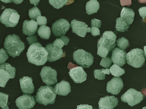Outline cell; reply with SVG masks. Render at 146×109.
I'll return each instance as SVG.
<instances>
[{
    "label": "cell",
    "instance_id": "cell-1",
    "mask_svg": "<svg viewBox=\"0 0 146 109\" xmlns=\"http://www.w3.org/2000/svg\"><path fill=\"white\" fill-rule=\"evenodd\" d=\"M28 61L36 66L43 65L48 60V53L40 43L30 45L26 53Z\"/></svg>",
    "mask_w": 146,
    "mask_h": 109
},
{
    "label": "cell",
    "instance_id": "cell-2",
    "mask_svg": "<svg viewBox=\"0 0 146 109\" xmlns=\"http://www.w3.org/2000/svg\"><path fill=\"white\" fill-rule=\"evenodd\" d=\"M25 48L24 43L16 34L8 35L5 39L4 48L7 54L13 58L19 56Z\"/></svg>",
    "mask_w": 146,
    "mask_h": 109
},
{
    "label": "cell",
    "instance_id": "cell-3",
    "mask_svg": "<svg viewBox=\"0 0 146 109\" xmlns=\"http://www.w3.org/2000/svg\"><path fill=\"white\" fill-rule=\"evenodd\" d=\"M56 93L51 86H42L37 90L36 95V101L39 104L47 106L54 104L56 98Z\"/></svg>",
    "mask_w": 146,
    "mask_h": 109
},
{
    "label": "cell",
    "instance_id": "cell-4",
    "mask_svg": "<svg viewBox=\"0 0 146 109\" xmlns=\"http://www.w3.org/2000/svg\"><path fill=\"white\" fill-rule=\"evenodd\" d=\"M144 51L141 49H131L126 55V62L134 68H138L145 64Z\"/></svg>",
    "mask_w": 146,
    "mask_h": 109
},
{
    "label": "cell",
    "instance_id": "cell-5",
    "mask_svg": "<svg viewBox=\"0 0 146 109\" xmlns=\"http://www.w3.org/2000/svg\"><path fill=\"white\" fill-rule=\"evenodd\" d=\"M20 15L15 9H6L0 17V21L7 27H14L18 24Z\"/></svg>",
    "mask_w": 146,
    "mask_h": 109
},
{
    "label": "cell",
    "instance_id": "cell-6",
    "mask_svg": "<svg viewBox=\"0 0 146 109\" xmlns=\"http://www.w3.org/2000/svg\"><path fill=\"white\" fill-rule=\"evenodd\" d=\"M72 56L74 61L84 68H89L94 63V58L92 54L84 49L74 51Z\"/></svg>",
    "mask_w": 146,
    "mask_h": 109
},
{
    "label": "cell",
    "instance_id": "cell-7",
    "mask_svg": "<svg viewBox=\"0 0 146 109\" xmlns=\"http://www.w3.org/2000/svg\"><path fill=\"white\" fill-rule=\"evenodd\" d=\"M143 99L142 93L133 88L129 89L121 97V100L124 103H127L131 106L139 104Z\"/></svg>",
    "mask_w": 146,
    "mask_h": 109
},
{
    "label": "cell",
    "instance_id": "cell-8",
    "mask_svg": "<svg viewBox=\"0 0 146 109\" xmlns=\"http://www.w3.org/2000/svg\"><path fill=\"white\" fill-rule=\"evenodd\" d=\"M117 36L111 31H105L97 41V47L101 46L110 51H112L116 46Z\"/></svg>",
    "mask_w": 146,
    "mask_h": 109
},
{
    "label": "cell",
    "instance_id": "cell-9",
    "mask_svg": "<svg viewBox=\"0 0 146 109\" xmlns=\"http://www.w3.org/2000/svg\"><path fill=\"white\" fill-rule=\"evenodd\" d=\"M40 76L43 82L47 85L50 86L58 83L57 71L50 66H43Z\"/></svg>",
    "mask_w": 146,
    "mask_h": 109
},
{
    "label": "cell",
    "instance_id": "cell-10",
    "mask_svg": "<svg viewBox=\"0 0 146 109\" xmlns=\"http://www.w3.org/2000/svg\"><path fill=\"white\" fill-rule=\"evenodd\" d=\"M70 24L69 21L64 18H60L52 24V32L55 36L60 37L65 35L69 30Z\"/></svg>",
    "mask_w": 146,
    "mask_h": 109
},
{
    "label": "cell",
    "instance_id": "cell-11",
    "mask_svg": "<svg viewBox=\"0 0 146 109\" xmlns=\"http://www.w3.org/2000/svg\"><path fill=\"white\" fill-rule=\"evenodd\" d=\"M70 26L72 32L82 37H84L87 32H90L91 31V28L89 27L86 23L76 20H72Z\"/></svg>",
    "mask_w": 146,
    "mask_h": 109
},
{
    "label": "cell",
    "instance_id": "cell-12",
    "mask_svg": "<svg viewBox=\"0 0 146 109\" xmlns=\"http://www.w3.org/2000/svg\"><path fill=\"white\" fill-rule=\"evenodd\" d=\"M16 105L19 109H30L36 103L35 97L28 94H23L16 99Z\"/></svg>",
    "mask_w": 146,
    "mask_h": 109
},
{
    "label": "cell",
    "instance_id": "cell-13",
    "mask_svg": "<svg viewBox=\"0 0 146 109\" xmlns=\"http://www.w3.org/2000/svg\"><path fill=\"white\" fill-rule=\"evenodd\" d=\"M123 87V83L119 77H114L107 83L106 90L108 93L117 95L120 92Z\"/></svg>",
    "mask_w": 146,
    "mask_h": 109
},
{
    "label": "cell",
    "instance_id": "cell-14",
    "mask_svg": "<svg viewBox=\"0 0 146 109\" xmlns=\"http://www.w3.org/2000/svg\"><path fill=\"white\" fill-rule=\"evenodd\" d=\"M69 74L71 78L76 83H82L87 80V73L82 66H76L70 69Z\"/></svg>",
    "mask_w": 146,
    "mask_h": 109
},
{
    "label": "cell",
    "instance_id": "cell-15",
    "mask_svg": "<svg viewBox=\"0 0 146 109\" xmlns=\"http://www.w3.org/2000/svg\"><path fill=\"white\" fill-rule=\"evenodd\" d=\"M126 51L119 48H115L112 52L111 60L114 64L123 66L126 62Z\"/></svg>",
    "mask_w": 146,
    "mask_h": 109
},
{
    "label": "cell",
    "instance_id": "cell-16",
    "mask_svg": "<svg viewBox=\"0 0 146 109\" xmlns=\"http://www.w3.org/2000/svg\"><path fill=\"white\" fill-rule=\"evenodd\" d=\"M98 104L100 109H113L117 106L118 100L113 95H107L101 98Z\"/></svg>",
    "mask_w": 146,
    "mask_h": 109
},
{
    "label": "cell",
    "instance_id": "cell-17",
    "mask_svg": "<svg viewBox=\"0 0 146 109\" xmlns=\"http://www.w3.org/2000/svg\"><path fill=\"white\" fill-rule=\"evenodd\" d=\"M45 48L48 53V60L49 62L56 61L64 57V53L63 49H59L56 48L54 47L53 43L47 44Z\"/></svg>",
    "mask_w": 146,
    "mask_h": 109
},
{
    "label": "cell",
    "instance_id": "cell-18",
    "mask_svg": "<svg viewBox=\"0 0 146 109\" xmlns=\"http://www.w3.org/2000/svg\"><path fill=\"white\" fill-rule=\"evenodd\" d=\"M20 88L22 92L26 94H32L35 91V86L32 77L24 76L19 79Z\"/></svg>",
    "mask_w": 146,
    "mask_h": 109
},
{
    "label": "cell",
    "instance_id": "cell-19",
    "mask_svg": "<svg viewBox=\"0 0 146 109\" xmlns=\"http://www.w3.org/2000/svg\"><path fill=\"white\" fill-rule=\"evenodd\" d=\"M38 25L35 20H25L23 23V33L29 36L34 35L37 31Z\"/></svg>",
    "mask_w": 146,
    "mask_h": 109
},
{
    "label": "cell",
    "instance_id": "cell-20",
    "mask_svg": "<svg viewBox=\"0 0 146 109\" xmlns=\"http://www.w3.org/2000/svg\"><path fill=\"white\" fill-rule=\"evenodd\" d=\"M53 89L56 94L62 96H66L71 91L70 83L64 80L57 83L54 87Z\"/></svg>",
    "mask_w": 146,
    "mask_h": 109
},
{
    "label": "cell",
    "instance_id": "cell-21",
    "mask_svg": "<svg viewBox=\"0 0 146 109\" xmlns=\"http://www.w3.org/2000/svg\"><path fill=\"white\" fill-rule=\"evenodd\" d=\"M135 12L133 9L123 7L120 13V18L123 20L126 21L128 24H132L135 17Z\"/></svg>",
    "mask_w": 146,
    "mask_h": 109
},
{
    "label": "cell",
    "instance_id": "cell-22",
    "mask_svg": "<svg viewBox=\"0 0 146 109\" xmlns=\"http://www.w3.org/2000/svg\"><path fill=\"white\" fill-rule=\"evenodd\" d=\"M100 8V3L96 0H91L86 3L85 9L88 15L97 13Z\"/></svg>",
    "mask_w": 146,
    "mask_h": 109
},
{
    "label": "cell",
    "instance_id": "cell-23",
    "mask_svg": "<svg viewBox=\"0 0 146 109\" xmlns=\"http://www.w3.org/2000/svg\"><path fill=\"white\" fill-rule=\"evenodd\" d=\"M38 34L41 38L48 40L51 35V31L50 27L46 25L41 26L38 30Z\"/></svg>",
    "mask_w": 146,
    "mask_h": 109
},
{
    "label": "cell",
    "instance_id": "cell-24",
    "mask_svg": "<svg viewBox=\"0 0 146 109\" xmlns=\"http://www.w3.org/2000/svg\"><path fill=\"white\" fill-rule=\"evenodd\" d=\"M129 25L128 24L126 21L123 20L121 18H117L116 20V30L117 31L125 32L127 31L129 28Z\"/></svg>",
    "mask_w": 146,
    "mask_h": 109
},
{
    "label": "cell",
    "instance_id": "cell-25",
    "mask_svg": "<svg viewBox=\"0 0 146 109\" xmlns=\"http://www.w3.org/2000/svg\"><path fill=\"white\" fill-rule=\"evenodd\" d=\"M11 79V76L7 72L0 69V86L5 87L9 79Z\"/></svg>",
    "mask_w": 146,
    "mask_h": 109
},
{
    "label": "cell",
    "instance_id": "cell-26",
    "mask_svg": "<svg viewBox=\"0 0 146 109\" xmlns=\"http://www.w3.org/2000/svg\"><path fill=\"white\" fill-rule=\"evenodd\" d=\"M0 69H2L6 71L9 73L11 79L14 78L16 76V68L12 66L10 64L8 63H5L3 64L0 65Z\"/></svg>",
    "mask_w": 146,
    "mask_h": 109
},
{
    "label": "cell",
    "instance_id": "cell-27",
    "mask_svg": "<svg viewBox=\"0 0 146 109\" xmlns=\"http://www.w3.org/2000/svg\"><path fill=\"white\" fill-rule=\"evenodd\" d=\"M110 71L112 75L114 77H119L125 73L124 69L116 64H113L110 67Z\"/></svg>",
    "mask_w": 146,
    "mask_h": 109
},
{
    "label": "cell",
    "instance_id": "cell-28",
    "mask_svg": "<svg viewBox=\"0 0 146 109\" xmlns=\"http://www.w3.org/2000/svg\"><path fill=\"white\" fill-rule=\"evenodd\" d=\"M41 12L36 6H35L29 10V14L31 20H36L39 16H41Z\"/></svg>",
    "mask_w": 146,
    "mask_h": 109
},
{
    "label": "cell",
    "instance_id": "cell-29",
    "mask_svg": "<svg viewBox=\"0 0 146 109\" xmlns=\"http://www.w3.org/2000/svg\"><path fill=\"white\" fill-rule=\"evenodd\" d=\"M117 45L119 48L123 50H125L130 47L129 42V40L123 37H122L116 41Z\"/></svg>",
    "mask_w": 146,
    "mask_h": 109
},
{
    "label": "cell",
    "instance_id": "cell-30",
    "mask_svg": "<svg viewBox=\"0 0 146 109\" xmlns=\"http://www.w3.org/2000/svg\"><path fill=\"white\" fill-rule=\"evenodd\" d=\"M9 95L0 92V106L3 109H9L7 105Z\"/></svg>",
    "mask_w": 146,
    "mask_h": 109
},
{
    "label": "cell",
    "instance_id": "cell-31",
    "mask_svg": "<svg viewBox=\"0 0 146 109\" xmlns=\"http://www.w3.org/2000/svg\"><path fill=\"white\" fill-rule=\"evenodd\" d=\"M68 1L66 0V1H60V0H55V1H52V0H49V3L50 5H52L54 8L57 9H59L63 7L64 5H65L68 2Z\"/></svg>",
    "mask_w": 146,
    "mask_h": 109
},
{
    "label": "cell",
    "instance_id": "cell-32",
    "mask_svg": "<svg viewBox=\"0 0 146 109\" xmlns=\"http://www.w3.org/2000/svg\"><path fill=\"white\" fill-rule=\"evenodd\" d=\"M97 54L102 58L106 57L110 51L109 49H107L101 46L97 47Z\"/></svg>",
    "mask_w": 146,
    "mask_h": 109
},
{
    "label": "cell",
    "instance_id": "cell-33",
    "mask_svg": "<svg viewBox=\"0 0 146 109\" xmlns=\"http://www.w3.org/2000/svg\"><path fill=\"white\" fill-rule=\"evenodd\" d=\"M112 61L111 59L109 57L102 58L100 63V65L106 68H109L111 64Z\"/></svg>",
    "mask_w": 146,
    "mask_h": 109
},
{
    "label": "cell",
    "instance_id": "cell-34",
    "mask_svg": "<svg viewBox=\"0 0 146 109\" xmlns=\"http://www.w3.org/2000/svg\"><path fill=\"white\" fill-rule=\"evenodd\" d=\"M9 58V56L5 50L3 49L0 50V64H5L6 61Z\"/></svg>",
    "mask_w": 146,
    "mask_h": 109
},
{
    "label": "cell",
    "instance_id": "cell-35",
    "mask_svg": "<svg viewBox=\"0 0 146 109\" xmlns=\"http://www.w3.org/2000/svg\"><path fill=\"white\" fill-rule=\"evenodd\" d=\"M94 76L96 79L102 80L105 79L106 75L102 72V69H100L94 70Z\"/></svg>",
    "mask_w": 146,
    "mask_h": 109
},
{
    "label": "cell",
    "instance_id": "cell-36",
    "mask_svg": "<svg viewBox=\"0 0 146 109\" xmlns=\"http://www.w3.org/2000/svg\"><path fill=\"white\" fill-rule=\"evenodd\" d=\"M53 44L54 47L59 49H62L64 45H65L64 43L60 38L56 39L53 43Z\"/></svg>",
    "mask_w": 146,
    "mask_h": 109
},
{
    "label": "cell",
    "instance_id": "cell-37",
    "mask_svg": "<svg viewBox=\"0 0 146 109\" xmlns=\"http://www.w3.org/2000/svg\"><path fill=\"white\" fill-rule=\"evenodd\" d=\"M36 22L38 25H46L47 23V20L45 16H39L36 19Z\"/></svg>",
    "mask_w": 146,
    "mask_h": 109
},
{
    "label": "cell",
    "instance_id": "cell-38",
    "mask_svg": "<svg viewBox=\"0 0 146 109\" xmlns=\"http://www.w3.org/2000/svg\"><path fill=\"white\" fill-rule=\"evenodd\" d=\"M102 22L100 20L94 18L91 20V26L92 27H97V28H101V27Z\"/></svg>",
    "mask_w": 146,
    "mask_h": 109
},
{
    "label": "cell",
    "instance_id": "cell-39",
    "mask_svg": "<svg viewBox=\"0 0 146 109\" xmlns=\"http://www.w3.org/2000/svg\"><path fill=\"white\" fill-rule=\"evenodd\" d=\"M26 39L29 42V44L30 45H32L33 43H36L38 41L37 37L35 35L30 36L26 37Z\"/></svg>",
    "mask_w": 146,
    "mask_h": 109
},
{
    "label": "cell",
    "instance_id": "cell-40",
    "mask_svg": "<svg viewBox=\"0 0 146 109\" xmlns=\"http://www.w3.org/2000/svg\"><path fill=\"white\" fill-rule=\"evenodd\" d=\"M91 27L90 32H91V34L93 36L95 37L100 35V30L99 28H97V27H92V26H91Z\"/></svg>",
    "mask_w": 146,
    "mask_h": 109
},
{
    "label": "cell",
    "instance_id": "cell-41",
    "mask_svg": "<svg viewBox=\"0 0 146 109\" xmlns=\"http://www.w3.org/2000/svg\"><path fill=\"white\" fill-rule=\"evenodd\" d=\"M138 11L140 16L142 18L143 20H144L146 17V7H143L140 8L138 9Z\"/></svg>",
    "mask_w": 146,
    "mask_h": 109
},
{
    "label": "cell",
    "instance_id": "cell-42",
    "mask_svg": "<svg viewBox=\"0 0 146 109\" xmlns=\"http://www.w3.org/2000/svg\"><path fill=\"white\" fill-rule=\"evenodd\" d=\"M76 109H93V106L88 104H81L78 105Z\"/></svg>",
    "mask_w": 146,
    "mask_h": 109
},
{
    "label": "cell",
    "instance_id": "cell-43",
    "mask_svg": "<svg viewBox=\"0 0 146 109\" xmlns=\"http://www.w3.org/2000/svg\"><path fill=\"white\" fill-rule=\"evenodd\" d=\"M60 38L64 43L65 45L67 46L70 41V39L69 37H67L66 36L62 35L60 37Z\"/></svg>",
    "mask_w": 146,
    "mask_h": 109
},
{
    "label": "cell",
    "instance_id": "cell-44",
    "mask_svg": "<svg viewBox=\"0 0 146 109\" xmlns=\"http://www.w3.org/2000/svg\"><path fill=\"white\" fill-rule=\"evenodd\" d=\"M102 72L103 73H104V74H106V75H110L111 74V71H110V69H102Z\"/></svg>",
    "mask_w": 146,
    "mask_h": 109
},
{
    "label": "cell",
    "instance_id": "cell-45",
    "mask_svg": "<svg viewBox=\"0 0 146 109\" xmlns=\"http://www.w3.org/2000/svg\"><path fill=\"white\" fill-rule=\"evenodd\" d=\"M40 1V0H38V1H30V2L31 3V4H33L35 6H36V5H38V3H39V2Z\"/></svg>",
    "mask_w": 146,
    "mask_h": 109
},
{
    "label": "cell",
    "instance_id": "cell-46",
    "mask_svg": "<svg viewBox=\"0 0 146 109\" xmlns=\"http://www.w3.org/2000/svg\"><path fill=\"white\" fill-rule=\"evenodd\" d=\"M23 1V0H21V1H13V3H14L15 4H19L22 3Z\"/></svg>",
    "mask_w": 146,
    "mask_h": 109
},
{
    "label": "cell",
    "instance_id": "cell-47",
    "mask_svg": "<svg viewBox=\"0 0 146 109\" xmlns=\"http://www.w3.org/2000/svg\"><path fill=\"white\" fill-rule=\"evenodd\" d=\"M1 1L5 3H10L12 2L13 1H3V0H1Z\"/></svg>",
    "mask_w": 146,
    "mask_h": 109
},
{
    "label": "cell",
    "instance_id": "cell-48",
    "mask_svg": "<svg viewBox=\"0 0 146 109\" xmlns=\"http://www.w3.org/2000/svg\"><path fill=\"white\" fill-rule=\"evenodd\" d=\"M143 51H144V56H145V58L146 59V46H144L143 47Z\"/></svg>",
    "mask_w": 146,
    "mask_h": 109
},
{
    "label": "cell",
    "instance_id": "cell-49",
    "mask_svg": "<svg viewBox=\"0 0 146 109\" xmlns=\"http://www.w3.org/2000/svg\"><path fill=\"white\" fill-rule=\"evenodd\" d=\"M142 109H146V106H144V107H143Z\"/></svg>",
    "mask_w": 146,
    "mask_h": 109
}]
</instances>
